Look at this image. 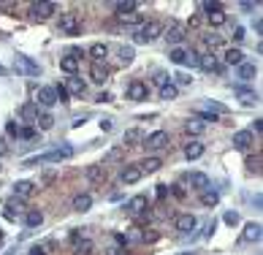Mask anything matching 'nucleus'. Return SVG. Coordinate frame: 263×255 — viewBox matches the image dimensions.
Segmentation results:
<instances>
[{"mask_svg": "<svg viewBox=\"0 0 263 255\" xmlns=\"http://www.w3.org/2000/svg\"><path fill=\"white\" fill-rule=\"evenodd\" d=\"M234 93L239 95V101H241L244 106H255L258 101H261L255 90H247V87H241V84H234Z\"/></svg>", "mask_w": 263, "mask_h": 255, "instance_id": "11", "label": "nucleus"}, {"mask_svg": "<svg viewBox=\"0 0 263 255\" xmlns=\"http://www.w3.org/2000/svg\"><path fill=\"white\" fill-rule=\"evenodd\" d=\"M73 147L71 144H63L57 147V150L47 152V155H38V157H30V160H24V166H38V163H60V160H68V157H73Z\"/></svg>", "mask_w": 263, "mask_h": 255, "instance_id": "1", "label": "nucleus"}, {"mask_svg": "<svg viewBox=\"0 0 263 255\" xmlns=\"http://www.w3.org/2000/svg\"><path fill=\"white\" fill-rule=\"evenodd\" d=\"M54 11H57L54 3H33V6H30V14H33L35 19H49Z\"/></svg>", "mask_w": 263, "mask_h": 255, "instance_id": "8", "label": "nucleus"}, {"mask_svg": "<svg viewBox=\"0 0 263 255\" xmlns=\"http://www.w3.org/2000/svg\"><path fill=\"white\" fill-rule=\"evenodd\" d=\"M0 155H6V144H3V139H0Z\"/></svg>", "mask_w": 263, "mask_h": 255, "instance_id": "59", "label": "nucleus"}, {"mask_svg": "<svg viewBox=\"0 0 263 255\" xmlns=\"http://www.w3.org/2000/svg\"><path fill=\"white\" fill-rule=\"evenodd\" d=\"M33 190H35V185H33V182H17V185H14V196H17V198H22V201H24V198H30V196H33Z\"/></svg>", "mask_w": 263, "mask_h": 255, "instance_id": "25", "label": "nucleus"}, {"mask_svg": "<svg viewBox=\"0 0 263 255\" xmlns=\"http://www.w3.org/2000/svg\"><path fill=\"white\" fill-rule=\"evenodd\" d=\"M155 84H158V87H166V84H171V76L158 71V74H155Z\"/></svg>", "mask_w": 263, "mask_h": 255, "instance_id": "45", "label": "nucleus"}, {"mask_svg": "<svg viewBox=\"0 0 263 255\" xmlns=\"http://www.w3.org/2000/svg\"><path fill=\"white\" fill-rule=\"evenodd\" d=\"M198 109L212 111V114H217V117H220V114H225V106H222V103H215V101H206V103H201Z\"/></svg>", "mask_w": 263, "mask_h": 255, "instance_id": "41", "label": "nucleus"}, {"mask_svg": "<svg viewBox=\"0 0 263 255\" xmlns=\"http://www.w3.org/2000/svg\"><path fill=\"white\" fill-rule=\"evenodd\" d=\"M166 144H168V133L166 130H155V133H149L144 139V147H149V150H160Z\"/></svg>", "mask_w": 263, "mask_h": 255, "instance_id": "9", "label": "nucleus"}, {"mask_svg": "<svg viewBox=\"0 0 263 255\" xmlns=\"http://www.w3.org/2000/svg\"><path fill=\"white\" fill-rule=\"evenodd\" d=\"M60 33L65 35H79V30H82V22H79V14L68 11V14H60Z\"/></svg>", "mask_w": 263, "mask_h": 255, "instance_id": "4", "label": "nucleus"}, {"mask_svg": "<svg viewBox=\"0 0 263 255\" xmlns=\"http://www.w3.org/2000/svg\"><path fill=\"white\" fill-rule=\"evenodd\" d=\"M106 54H109V47H106V44H93V47H90V57H93L95 63H103Z\"/></svg>", "mask_w": 263, "mask_h": 255, "instance_id": "32", "label": "nucleus"}, {"mask_svg": "<svg viewBox=\"0 0 263 255\" xmlns=\"http://www.w3.org/2000/svg\"><path fill=\"white\" fill-rule=\"evenodd\" d=\"M60 68H63L68 76H76V71H79V57L68 52L65 57H60Z\"/></svg>", "mask_w": 263, "mask_h": 255, "instance_id": "14", "label": "nucleus"}, {"mask_svg": "<svg viewBox=\"0 0 263 255\" xmlns=\"http://www.w3.org/2000/svg\"><path fill=\"white\" fill-rule=\"evenodd\" d=\"M19 117H22L24 122H33L35 125V120H38V106L35 103H22L19 106Z\"/></svg>", "mask_w": 263, "mask_h": 255, "instance_id": "21", "label": "nucleus"}, {"mask_svg": "<svg viewBox=\"0 0 263 255\" xmlns=\"http://www.w3.org/2000/svg\"><path fill=\"white\" fill-rule=\"evenodd\" d=\"M195 226H198L195 215H179V217H176V231H182V233L195 231Z\"/></svg>", "mask_w": 263, "mask_h": 255, "instance_id": "15", "label": "nucleus"}, {"mask_svg": "<svg viewBox=\"0 0 263 255\" xmlns=\"http://www.w3.org/2000/svg\"><path fill=\"white\" fill-rule=\"evenodd\" d=\"M160 33H163V25L160 22H146L144 27H139L133 33V44H149V41H155Z\"/></svg>", "mask_w": 263, "mask_h": 255, "instance_id": "2", "label": "nucleus"}, {"mask_svg": "<svg viewBox=\"0 0 263 255\" xmlns=\"http://www.w3.org/2000/svg\"><path fill=\"white\" fill-rule=\"evenodd\" d=\"M14 68H17L19 74H24V76H38V74H41V65L35 63L33 57H27V54H17Z\"/></svg>", "mask_w": 263, "mask_h": 255, "instance_id": "5", "label": "nucleus"}, {"mask_svg": "<svg viewBox=\"0 0 263 255\" xmlns=\"http://www.w3.org/2000/svg\"><path fill=\"white\" fill-rule=\"evenodd\" d=\"M204 44H206L209 49H215V47H220V44H222V38H220V35H215V33H212V35H206V38H204Z\"/></svg>", "mask_w": 263, "mask_h": 255, "instance_id": "46", "label": "nucleus"}, {"mask_svg": "<svg viewBox=\"0 0 263 255\" xmlns=\"http://www.w3.org/2000/svg\"><path fill=\"white\" fill-rule=\"evenodd\" d=\"M201 155H204V144H201V141H190V144L185 147V157H187V160H198Z\"/></svg>", "mask_w": 263, "mask_h": 255, "instance_id": "28", "label": "nucleus"}, {"mask_svg": "<svg viewBox=\"0 0 263 255\" xmlns=\"http://www.w3.org/2000/svg\"><path fill=\"white\" fill-rule=\"evenodd\" d=\"M122 25H141L144 22V17H141L139 11H130V14H122V17H117Z\"/></svg>", "mask_w": 263, "mask_h": 255, "instance_id": "40", "label": "nucleus"}, {"mask_svg": "<svg viewBox=\"0 0 263 255\" xmlns=\"http://www.w3.org/2000/svg\"><path fill=\"white\" fill-rule=\"evenodd\" d=\"M198 65L204 71H222L220 65H217V57H215V52H206V54H198Z\"/></svg>", "mask_w": 263, "mask_h": 255, "instance_id": "24", "label": "nucleus"}, {"mask_svg": "<svg viewBox=\"0 0 263 255\" xmlns=\"http://www.w3.org/2000/svg\"><path fill=\"white\" fill-rule=\"evenodd\" d=\"M160 166H163V160H160V157H146L144 163H139V171H141V174H155Z\"/></svg>", "mask_w": 263, "mask_h": 255, "instance_id": "26", "label": "nucleus"}, {"mask_svg": "<svg viewBox=\"0 0 263 255\" xmlns=\"http://www.w3.org/2000/svg\"><path fill=\"white\" fill-rule=\"evenodd\" d=\"M54 103H57V95H54V87H38V93H35V106L52 109Z\"/></svg>", "mask_w": 263, "mask_h": 255, "instance_id": "7", "label": "nucleus"}, {"mask_svg": "<svg viewBox=\"0 0 263 255\" xmlns=\"http://www.w3.org/2000/svg\"><path fill=\"white\" fill-rule=\"evenodd\" d=\"M234 41H244V27H234Z\"/></svg>", "mask_w": 263, "mask_h": 255, "instance_id": "53", "label": "nucleus"}, {"mask_svg": "<svg viewBox=\"0 0 263 255\" xmlns=\"http://www.w3.org/2000/svg\"><path fill=\"white\" fill-rule=\"evenodd\" d=\"M71 206H73V212H87V209L93 206V196H90V193H79Z\"/></svg>", "mask_w": 263, "mask_h": 255, "instance_id": "22", "label": "nucleus"}, {"mask_svg": "<svg viewBox=\"0 0 263 255\" xmlns=\"http://www.w3.org/2000/svg\"><path fill=\"white\" fill-rule=\"evenodd\" d=\"M176 95H179V87H176V84H166V87H160V101H174Z\"/></svg>", "mask_w": 263, "mask_h": 255, "instance_id": "38", "label": "nucleus"}, {"mask_svg": "<svg viewBox=\"0 0 263 255\" xmlns=\"http://www.w3.org/2000/svg\"><path fill=\"white\" fill-rule=\"evenodd\" d=\"M133 57H136V49H133V47H120V49H117L120 65H130V63H133Z\"/></svg>", "mask_w": 263, "mask_h": 255, "instance_id": "30", "label": "nucleus"}, {"mask_svg": "<svg viewBox=\"0 0 263 255\" xmlns=\"http://www.w3.org/2000/svg\"><path fill=\"white\" fill-rule=\"evenodd\" d=\"M234 147L236 150H250L252 147V133L250 130H236L234 133Z\"/></svg>", "mask_w": 263, "mask_h": 255, "instance_id": "19", "label": "nucleus"}, {"mask_svg": "<svg viewBox=\"0 0 263 255\" xmlns=\"http://www.w3.org/2000/svg\"><path fill=\"white\" fill-rule=\"evenodd\" d=\"M225 223L228 226H239V215L236 212H225Z\"/></svg>", "mask_w": 263, "mask_h": 255, "instance_id": "50", "label": "nucleus"}, {"mask_svg": "<svg viewBox=\"0 0 263 255\" xmlns=\"http://www.w3.org/2000/svg\"><path fill=\"white\" fill-rule=\"evenodd\" d=\"M49 247H52L49 242H44V244H33L27 255H49Z\"/></svg>", "mask_w": 263, "mask_h": 255, "instance_id": "43", "label": "nucleus"}, {"mask_svg": "<svg viewBox=\"0 0 263 255\" xmlns=\"http://www.w3.org/2000/svg\"><path fill=\"white\" fill-rule=\"evenodd\" d=\"M139 139V133H136V130H128V133H125V141H136Z\"/></svg>", "mask_w": 263, "mask_h": 255, "instance_id": "56", "label": "nucleus"}, {"mask_svg": "<svg viewBox=\"0 0 263 255\" xmlns=\"http://www.w3.org/2000/svg\"><path fill=\"white\" fill-rule=\"evenodd\" d=\"M87 179L90 182H106V168L103 166H87Z\"/></svg>", "mask_w": 263, "mask_h": 255, "instance_id": "29", "label": "nucleus"}, {"mask_svg": "<svg viewBox=\"0 0 263 255\" xmlns=\"http://www.w3.org/2000/svg\"><path fill=\"white\" fill-rule=\"evenodd\" d=\"M163 33H166V41H168V44H182V41H185V35H187V27L182 22H171L168 27H163Z\"/></svg>", "mask_w": 263, "mask_h": 255, "instance_id": "6", "label": "nucleus"}, {"mask_svg": "<svg viewBox=\"0 0 263 255\" xmlns=\"http://www.w3.org/2000/svg\"><path fill=\"white\" fill-rule=\"evenodd\" d=\"M63 87H65V93H68V95H84V81L79 79V76H68Z\"/></svg>", "mask_w": 263, "mask_h": 255, "instance_id": "16", "label": "nucleus"}, {"mask_svg": "<svg viewBox=\"0 0 263 255\" xmlns=\"http://www.w3.org/2000/svg\"><path fill=\"white\" fill-rule=\"evenodd\" d=\"M222 60H225V65H236V68H239V65L244 63V52H241V49H234V47H231L228 52L222 54Z\"/></svg>", "mask_w": 263, "mask_h": 255, "instance_id": "23", "label": "nucleus"}, {"mask_svg": "<svg viewBox=\"0 0 263 255\" xmlns=\"http://www.w3.org/2000/svg\"><path fill=\"white\" fill-rule=\"evenodd\" d=\"M215 8H222L220 3H217V0H206V3H204V11H206V14H209V11H215Z\"/></svg>", "mask_w": 263, "mask_h": 255, "instance_id": "51", "label": "nucleus"}, {"mask_svg": "<svg viewBox=\"0 0 263 255\" xmlns=\"http://www.w3.org/2000/svg\"><path fill=\"white\" fill-rule=\"evenodd\" d=\"M90 79H93L95 84H106V81H109V68H106L103 63H93V68H90Z\"/></svg>", "mask_w": 263, "mask_h": 255, "instance_id": "13", "label": "nucleus"}, {"mask_svg": "<svg viewBox=\"0 0 263 255\" xmlns=\"http://www.w3.org/2000/svg\"><path fill=\"white\" fill-rule=\"evenodd\" d=\"M171 79H174L176 84H182V87H187V84H193V76H190V74H185V71H176V74L171 76Z\"/></svg>", "mask_w": 263, "mask_h": 255, "instance_id": "42", "label": "nucleus"}, {"mask_svg": "<svg viewBox=\"0 0 263 255\" xmlns=\"http://www.w3.org/2000/svg\"><path fill=\"white\" fill-rule=\"evenodd\" d=\"M44 223V212H38V209H30L27 215H24V226L33 231V228H38Z\"/></svg>", "mask_w": 263, "mask_h": 255, "instance_id": "27", "label": "nucleus"}, {"mask_svg": "<svg viewBox=\"0 0 263 255\" xmlns=\"http://www.w3.org/2000/svg\"><path fill=\"white\" fill-rule=\"evenodd\" d=\"M19 136H22V139H33L35 136V128L30 125V128H19Z\"/></svg>", "mask_w": 263, "mask_h": 255, "instance_id": "49", "label": "nucleus"}, {"mask_svg": "<svg viewBox=\"0 0 263 255\" xmlns=\"http://www.w3.org/2000/svg\"><path fill=\"white\" fill-rule=\"evenodd\" d=\"M255 74H258V68L252 63H241L239 65V79L241 81H252V79H255Z\"/></svg>", "mask_w": 263, "mask_h": 255, "instance_id": "34", "label": "nucleus"}, {"mask_svg": "<svg viewBox=\"0 0 263 255\" xmlns=\"http://www.w3.org/2000/svg\"><path fill=\"white\" fill-rule=\"evenodd\" d=\"M90 253H93V242H87V239L76 242V255H90Z\"/></svg>", "mask_w": 263, "mask_h": 255, "instance_id": "44", "label": "nucleus"}, {"mask_svg": "<svg viewBox=\"0 0 263 255\" xmlns=\"http://www.w3.org/2000/svg\"><path fill=\"white\" fill-rule=\"evenodd\" d=\"M182 255H190V253H182Z\"/></svg>", "mask_w": 263, "mask_h": 255, "instance_id": "61", "label": "nucleus"}, {"mask_svg": "<svg viewBox=\"0 0 263 255\" xmlns=\"http://www.w3.org/2000/svg\"><path fill=\"white\" fill-rule=\"evenodd\" d=\"M3 74H6V68H3V65H0V76H3Z\"/></svg>", "mask_w": 263, "mask_h": 255, "instance_id": "60", "label": "nucleus"}, {"mask_svg": "<svg viewBox=\"0 0 263 255\" xmlns=\"http://www.w3.org/2000/svg\"><path fill=\"white\" fill-rule=\"evenodd\" d=\"M252 130H255V133H261V130H263V120H255V122H252ZM252 130H250V133H252Z\"/></svg>", "mask_w": 263, "mask_h": 255, "instance_id": "55", "label": "nucleus"}, {"mask_svg": "<svg viewBox=\"0 0 263 255\" xmlns=\"http://www.w3.org/2000/svg\"><path fill=\"white\" fill-rule=\"evenodd\" d=\"M168 57H171V63H176V65H198V52H195V49L174 47Z\"/></svg>", "mask_w": 263, "mask_h": 255, "instance_id": "3", "label": "nucleus"}, {"mask_svg": "<svg viewBox=\"0 0 263 255\" xmlns=\"http://www.w3.org/2000/svg\"><path fill=\"white\" fill-rule=\"evenodd\" d=\"M146 93H149V87H146L144 81H130L128 84V98L130 101H146Z\"/></svg>", "mask_w": 263, "mask_h": 255, "instance_id": "12", "label": "nucleus"}, {"mask_svg": "<svg viewBox=\"0 0 263 255\" xmlns=\"http://www.w3.org/2000/svg\"><path fill=\"white\" fill-rule=\"evenodd\" d=\"M185 130H187V133H193V136H201V133L206 130V125L198 120V117H193V120L185 122Z\"/></svg>", "mask_w": 263, "mask_h": 255, "instance_id": "33", "label": "nucleus"}, {"mask_svg": "<svg viewBox=\"0 0 263 255\" xmlns=\"http://www.w3.org/2000/svg\"><path fill=\"white\" fill-rule=\"evenodd\" d=\"M225 11H222V8H215V11H209L206 14V22L212 25V27H220V25H225Z\"/></svg>", "mask_w": 263, "mask_h": 255, "instance_id": "31", "label": "nucleus"}, {"mask_svg": "<svg viewBox=\"0 0 263 255\" xmlns=\"http://www.w3.org/2000/svg\"><path fill=\"white\" fill-rule=\"evenodd\" d=\"M6 212H8V215H14V217H17L19 212H24V201H22V198H17V196H14L11 201L6 204Z\"/></svg>", "mask_w": 263, "mask_h": 255, "instance_id": "37", "label": "nucleus"}, {"mask_svg": "<svg viewBox=\"0 0 263 255\" xmlns=\"http://www.w3.org/2000/svg\"><path fill=\"white\" fill-rule=\"evenodd\" d=\"M255 33H258V35L263 33V22H261V19H255Z\"/></svg>", "mask_w": 263, "mask_h": 255, "instance_id": "58", "label": "nucleus"}, {"mask_svg": "<svg viewBox=\"0 0 263 255\" xmlns=\"http://www.w3.org/2000/svg\"><path fill=\"white\" fill-rule=\"evenodd\" d=\"M106 255H130V253H128V247H122V244H114V247H109Z\"/></svg>", "mask_w": 263, "mask_h": 255, "instance_id": "48", "label": "nucleus"}, {"mask_svg": "<svg viewBox=\"0 0 263 255\" xmlns=\"http://www.w3.org/2000/svg\"><path fill=\"white\" fill-rule=\"evenodd\" d=\"M35 125L41 128V130H52V128H54V117L49 114V111H47V114H38V120H35Z\"/></svg>", "mask_w": 263, "mask_h": 255, "instance_id": "39", "label": "nucleus"}, {"mask_svg": "<svg viewBox=\"0 0 263 255\" xmlns=\"http://www.w3.org/2000/svg\"><path fill=\"white\" fill-rule=\"evenodd\" d=\"M114 11H117V17L130 14V11H139V3H133V0H122V3H114Z\"/></svg>", "mask_w": 263, "mask_h": 255, "instance_id": "35", "label": "nucleus"}, {"mask_svg": "<svg viewBox=\"0 0 263 255\" xmlns=\"http://www.w3.org/2000/svg\"><path fill=\"white\" fill-rule=\"evenodd\" d=\"M146 206H149L146 196H133L125 204V212H128V215H141V212H146Z\"/></svg>", "mask_w": 263, "mask_h": 255, "instance_id": "10", "label": "nucleus"}, {"mask_svg": "<svg viewBox=\"0 0 263 255\" xmlns=\"http://www.w3.org/2000/svg\"><path fill=\"white\" fill-rule=\"evenodd\" d=\"M261 233H263L261 223H247V226H244V233H241V239H244V242H261Z\"/></svg>", "mask_w": 263, "mask_h": 255, "instance_id": "17", "label": "nucleus"}, {"mask_svg": "<svg viewBox=\"0 0 263 255\" xmlns=\"http://www.w3.org/2000/svg\"><path fill=\"white\" fill-rule=\"evenodd\" d=\"M190 187H193V190H198V193L209 190V177H206V174H201V171L190 174Z\"/></svg>", "mask_w": 263, "mask_h": 255, "instance_id": "20", "label": "nucleus"}, {"mask_svg": "<svg viewBox=\"0 0 263 255\" xmlns=\"http://www.w3.org/2000/svg\"><path fill=\"white\" fill-rule=\"evenodd\" d=\"M54 95H57V101H60V103H68V93H65V87H63V84H57V87H54Z\"/></svg>", "mask_w": 263, "mask_h": 255, "instance_id": "47", "label": "nucleus"}, {"mask_svg": "<svg viewBox=\"0 0 263 255\" xmlns=\"http://www.w3.org/2000/svg\"><path fill=\"white\" fill-rule=\"evenodd\" d=\"M100 130H111V120H100Z\"/></svg>", "mask_w": 263, "mask_h": 255, "instance_id": "57", "label": "nucleus"}, {"mask_svg": "<svg viewBox=\"0 0 263 255\" xmlns=\"http://www.w3.org/2000/svg\"><path fill=\"white\" fill-rule=\"evenodd\" d=\"M120 179H122V185H136V182L141 179L139 166H125V168H122V174H120Z\"/></svg>", "mask_w": 263, "mask_h": 255, "instance_id": "18", "label": "nucleus"}, {"mask_svg": "<svg viewBox=\"0 0 263 255\" xmlns=\"http://www.w3.org/2000/svg\"><path fill=\"white\" fill-rule=\"evenodd\" d=\"M201 204H204V206H217V204H220V193L217 190H204L201 193Z\"/></svg>", "mask_w": 263, "mask_h": 255, "instance_id": "36", "label": "nucleus"}, {"mask_svg": "<svg viewBox=\"0 0 263 255\" xmlns=\"http://www.w3.org/2000/svg\"><path fill=\"white\" fill-rule=\"evenodd\" d=\"M6 130H8V136H19V125H14V122H8Z\"/></svg>", "mask_w": 263, "mask_h": 255, "instance_id": "54", "label": "nucleus"}, {"mask_svg": "<svg viewBox=\"0 0 263 255\" xmlns=\"http://www.w3.org/2000/svg\"><path fill=\"white\" fill-rule=\"evenodd\" d=\"M247 166H250L252 171H261V157H250V160H247Z\"/></svg>", "mask_w": 263, "mask_h": 255, "instance_id": "52", "label": "nucleus"}]
</instances>
